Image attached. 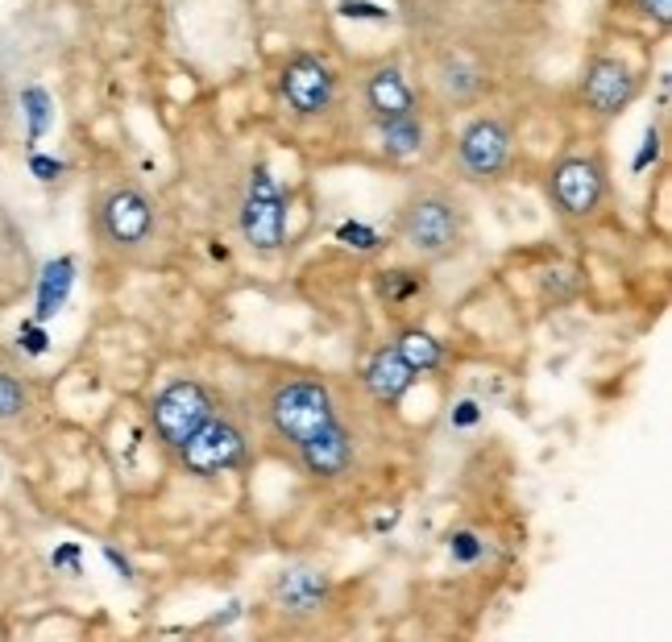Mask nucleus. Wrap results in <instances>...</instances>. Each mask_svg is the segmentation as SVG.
I'll return each instance as SVG.
<instances>
[{"label":"nucleus","mask_w":672,"mask_h":642,"mask_svg":"<svg viewBox=\"0 0 672 642\" xmlns=\"http://www.w3.org/2000/svg\"><path fill=\"white\" fill-rule=\"evenodd\" d=\"M50 564H55V568H75V572H80V543H63V547L50 556Z\"/></svg>","instance_id":"27"},{"label":"nucleus","mask_w":672,"mask_h":642,"mask_svg":"<svg viewBox=\"0 0 672 642\" xmlns=\"http://www.w3.org/2000/svg\"><path fill=\"white\" fill-rule=\"evenodd\" d=\"M336 241L349 245V249H358V253H374V249H382V237L370 225H361V220H345V225H336Z\"/></svg>","instance_id":"19"},{"label":"nucleus","mask_w":672,"mask_h":642,"mask_svg":"<svg viewBox=\"0 0 672 642\" xmlns=\"http://www.w3.org/2000/svg\"><path fill=\"white\" fill-rule=\"evenodd\" d=\"M25 407H29V393H25V386L13 377V373H0V423L22 419Z\"/></svg>","instance_id":"18"},{"label":"nucleus","mask_w":672,"mask_h":642,"mask_svg":"<svg viewBox=\"0 0 672 642\" xmlns=\"http://www.w3.org/2000/svg\"><path fill=\"white\" fill-rule=\"evenodd\" d=\"M448 556L469 568V564H478V559L485 556V543L473 535V531H453V535H448Z\"/></svg>","instance_id":"21"},{"label":"nucleus","mask_w":672,"mask_h":642,"mask_svg":"<svg viewBox=\"0 0 672 642\" xmlns=\"http://www.w3.org/2000/svg\"><path fill=\"white\" fill-rule=\"evenodd\" d=\"M274 435L291 444L299 464L320 481H336L353 469V439L336 414L333 390L320 377H291L274 386L266 402Z\"/></svg>","instance_id":"1"},{"label":"nucleus","mask_w":672,"mask_h":642,"mask_svg":"<svg viewBox=\"0 0 672 642\" xmlns=\"http://www.w3.org/2000/svg\"><path fill=\"white\" fill-rule=\"evenodd\" d=\"M336 13L349 17V21H386L391 17V13H386L382 4H374V0H340Z\"/></svg>","instance_id":"22"},{"label":"nucleus","mask_w":672,"mask_h":642,"mask_svg":"<svg viewBox=\"0 0 672 642\" xmlns=\"http://www.w3.org/2000/svg\"><path fill=\"white\" fill-rule=\"evenodd\" d=\"M100 232L117 249L146 245L154 232V207L137 186H117L100 199Z\"/></svg>","instance_id":"7"},{"label":"nucleus","mask_w":672,"mask_h":642,"mask_svg":"<svg viewBox=\"0 0 672 642\" xmlns=\"http://www.w3.org/2000/svg\"><path fill=\"white\" fill-rule=\"evenodd\" d=\"M420 290H423V278L420 274H411V269H391L386 282H382V294H386L391 303H403V299H411V294H420Z\"/></svg>","instance_id":"20"},{"label":"nucleus","mask_w":672,"mask_h":642,"mask_svg":"<svg viewBox=\"0 0 672 642\" xmlns=\"http://www.w3.org/2000/svg\"><path fill=\"white\" fill-rule=\"evenodd\" d=\"M457 158L473 179H499L511 162V133L494 117L469 121L457 137Z\"/></svg>","instance_id":"9"},{"label":"nucleus","mask_w":672,"mask_h":642,"mask_svg":"<svg viewBox=\"0 0 672 642\" xmlns=\"http://www.w3.org/2000/svg\"><path fill=\"white\" fill-rule=\"evenodd\" d=\"M29 170H34L43 183H55V179L63 174V162H59V158H50V154H29Z\"/></svg>","instance_id":"25"},{"label":"nucleus","mask_w":672,"mask_h":642,"mask_svg":"<svg viewBox=\"0 0 672 642\" xmlns=\"http://www.w3.org/2000/svg\"><path fill=\"white\" fill-rule=\"evenodd\" d=\"M548 191L556 207L565 216H593L602 195H607V170L598 158H586V154H573V158H561L548 174Z\"/></svg>","instance_id":"6"},{"label":"nucleus","mask_w":672,"mask_h":642,"mask_svg":"<svg viewBox=\"0 0 672 642\" xmlns=\"http://www.w3.org/2000/svg\"><path fill=\"white\" fill-rule=\"evenodd\" d=\"M283 232H287V204H283L278 179L271 174V166H253L245 204H241V237L245 245L274 253L283 245Z\"/></svg>","instance_id":"3"},{"label":"nucleus","mask_w":672,"mask_h":642,"mask_svg":"<svg viewBox=\"0 0 672 642\" xmlns=\"http://www.w3.org/2000/svg\"><path fill=\"white\" fill-rule=\"evenodd\" d=\"M365 104L374 117H403V112H416V92L407 87L395 66H379L365 80Z\"/></svg>","instance_id":"13"},{"label":"nucleus","mask_w":672,"mask_h":642,"mask_svg":"<svg viewBox=\"0 0 672 642\" xmlns=\"http://www.w3.org/2000/svg\"><path fill=\"white\" fill-rule=\"evenodd\" d=\"M395 352H399L403 361H407L416 373H432L444 365V344L432 336V331H423V328L403 331L399 340H395Z\"/></svg>","instance_id":"16"},{"label":"nucleus","mask_w":672,"mask_h":642,"mask_svg":"<svg viewBox=\"0 0 672 642\" xmlns=\"http://www.w3.org/2000/svg\"><path fill=\"white\" fill-rule=\"evenodd\" d=\"M71 282H75V262L71 257L46 262L43 282H38V311H34L38 324H46L50 315H59V307H63L67 294H71Z\"/></svg>","instance_id":"14"},{"label":"nucleus","mask_w":672,"mask_h":642,"mask_svg":"<svg viewBox=\"0 0 672 642\" xmlns=\"http://www.w3.org/2000/svg\"><path fill=\"white\" fill-rule=\"evenodd\" d=\"M361 377H365V390L374 393V402H382V407H399L403 398L411 393V386H416L420 373L411 370L399 352H395V344H391V349H379L365 361V373H361Z\"/></svg>","instance_id":"12"},{"label":"nucleus","mask_w":672,"mask_h":642,"mask_svg":"<svg viewBox=\"0 0 672 642\" xmlns=\"http://www.w3.org/2000/svg\"><path fill=\"white\" fill-rule=\"evenodd\" d=\"M22 108H25V121H29V142H38L46 129L55 124V104H50V96H46L43 87H25Z\"/></svg>","instance_id":"17"},{"label":"nucleus","mask_w":672,"mask_h":642,"mask_svg":"<svg viewBox=\"0 0 672 642\" xmlns=\"http://www.w3.org/2000/svg\"><path fill=\"white\" fill-rule=\"evenodd\" d=\"M105 559L112 564V568H117V577H121V580H133V568H129V559L121 556L112 543H105Z\"/></svg>","instance_id":"29"},{"label":"nucleus","mask_w":672,"mask_h":642,"mask_svg":"<svg viewBox=\"0 0 672 642\" xmlns=\"http://www.w3.org/2000/svg\"><path fill=\"white\" fill-rule=\"evenodd\" d=\"M648 17H656V21H669L672 17V0H635Z\"/></svg>","instance_id":"28"},{"label":"nucleus","mask_w":672,"mask_h":642,"mask_svg":"<svg viewBox=\"0 0 672 642\" xmlns=\"http://www.w3.org/2000/svg\"><path fill=\"white\" fill-rule=\"evenodd\" d=\"M482 419H485V411H482V402H478V398H461V402L448 411V423H453V427H461V432L478 427Z\"/></svg>","instance_id":"23"},{"label":"nucleus","mask_w":672,"mask_h":642,"mask_svg":"<svg viewBox=\"0 0 672 642\" xmlns=\"http://www.w3.org/2000/svg\"><path fill=\"white\" fill-rule=\"evenodd\" d=\"M382 124V149L391 158H411L423 149V121L416 112H403V117H379Z\"/></svg>","instance_id":"15"},{"label":"nucleus","mask_w":672,"mask_h":642,"mask_svg":"<svg viewBox=\"0 0 672 642\" xmlns=\"http://www.w3.org/2000/svg\"><path fill=\"white\" fill-rule=\"evenodd\" d=\"M656 158H660V129L648 124V133H644V149L635 154V170H648Z\"/></svg>","instance_id":"24"},{"label":"nucleus","mask_w":672,"mask_h":642,"mask_svg":"<svg viewBox=\"0 0 672 642\" xmlns=\"http://www.w3.org/2000/svg\"><path fill=\"white\" fill-rule=\"evenodd\" d=\"M283 96L291 104L299 117H320L333 108L336 96V80L333 71L312 54H299L283 66Z\"/></svg>","instance_id":"10"},{"label":"nucleus","mask_w":672,"mask_h":642,"mask_svg":"<svg viewBox=\"0 0 672 642\" xmlns=\"http://www.w3.org/2000/svg\"><path fill=\"white\" fill-rule=\"evenodd\" d=\"M635 92H639V80L623 59H610V54L589 59L586 75H581V96L598 117H619L635 100Z\"/></svg>","instance_id":"8"},{"label":"nucleus","mask_w":672,"mask_h":642,"mask_svg":"<svg viewBox=\"0 0 672 642\" xmlns=\"http://www.w3.org/2000/svg\"><path fill=\"white\" fill-rule=\"evenodd\" d=\"M399 241L423 262H444L453 257L465 241V211L453 195L444 191H420L399 207Z\"/></svg>","instance_id":"2"},{"label":"nucleus","mask_w":672,"mask_h":642,"mask_svg":"<svg viewBox=\"0 0 672 642\" xmlns=\"http://www.w3.org/2000/svg\"><path fill=\"white\" fill-rule=\"evenodd\" d=\"M212 414H216V402H212V393L200 386V381H191V377H179V381H170L167 390L154 398V407H149V419H154V432L167 439L170 448H179L191 432H200L204 423H208Z\"/></svg>","instance_id":"4"},{"label":"nucleus","mask_w":672,"mask_h":642,"mask_svg":"<svg viewBox=\"0 0 672 642\" xmlns=\"http://www.w3.org/2000/svg\"><path fill=\"white\" fill-rule=\"evenodd\" d=\"M333 593V584L324 572H315V568H287V572H278L271 584V597L274 605L283 609V614H295V618H303V614H315L324 601Z\"/></svg>","instance_id":"11"},{"label":"nucleus","mask_w":672,"mask_h":642,"mask_svg":"<svg viewBox=\"0 0 672 642\" xmlns=\"http://www.w3.org/2000/svg\"><path fill=\"white\" fill-rule=\"evenodd\" d=\"M175 452H179L188 473L212 476V473H225V469H237L245 460V435L237 432V423L212 414L208 423L200 432H191Z\"/></svg>","instance_id":"5"},{"label":"nucleus","mask_w":672,"mask_h":642,"mask_svg":"<svg viewBox=\"0 0 672 642\" xmlns=\"http://www.w3.org/2000/svg\"><path fill=\"white\" fill-rule=\"evenodd\" d=\"M22 349L29 352V356H43V352L50 349V336H46V328H38V324H25L22 328Z\"/></svg>","instance_id":"26"}]
</instances>
